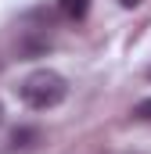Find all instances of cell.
I'll use <instances>...</instances> for the list:
<instances>
[{
    "label": "cell",
    "instance_id": "1",
    "mask_svg": "<svg viewBox=\"0 0 151 154\" xmlns=\"http://www.w3.org/2000/svg\"><path fill=\"white\" fill-rule=\"evenodd\" d=\"M65 93H69V82L58 75L54 68H40L33 75H25L22 86H18L22 104L33 108V111H50V108H58V104L65 100Z\"/></svg>",
    "mask_w": 151,
    "mask_h": 154
},
{
    "label": "cell",
    "instance_id": "2",
    "mask_svg": "<svg viewBox=\"0 0 151 154\" xmlns=\"http://www.w3.org/2000/svg\"><path fill=\"white\" fill-rule=\"evenodd\" d=\"M90 11V0H58V14L65 22H83Z\"/></svg>",
    "mask_w": 151,
    "mask_h": 154
},
{
    "label": "cell",
    "instance_id": "3",
    "mask_svg": "<svg viewBox=\"0 0 151 154\" xmlns=\"http://www.w3.org/2000/svg\"><path fill=\"white\" fill-rule=\"evenodd\" d=\"M36 140H40V129H14L7 143H11V151H29Z\"/></svg>",
    "mask_w": 151,
    "mask_h": 154
},
{
    "label": "cell",
    "instance_id": "4",
    "mask_svg": "<svg viewBox=\"0 0 151 154\" xmlns=\"http://www.w3.org/2000/svg\"><path fill=\"white\" fill-rule=\"evenodd\" d=\"M133 118H137V122H151V97L140 100V104L133 108Z\"/></svg>",
    "mask_w": 151,
    "mask_h": 154
},
{
    "label": "cell",
    "instance_id": "5",
    "mask_svg": "<svg viewBox=\"0 0 151 154\" xmlns=\"http://www.w3.org/2000/svg\"><path fill=\"white\" fill-rule=\"evenodd\" d=\"M119 4H122V7H137L140 0H119Z\"/></svg>",
    "mask_w": 151,
    "mask_h": 154
},
{
    "label": "cell",
    "instance_id": "6",
    "mask_svg": "<svg viewBox=\"0 0 151 154\" xmlns=\"http://www.w3.org/2000/svg\"><path fill=\"white\" fill-rule=\"evenodd\" d=\"M0 125H4V104H0Z\"/></svg>",
    "mask_w": 151,
    "mask_h": 154
},
{
    "label": "cell",
    "instance_id": "7",
    "mask_svg": "<svg viewBox=\"0 0 151 154\" xmlns=\"http://www.w3.org/2000/svg\"><path fill=\"white\" fill-rule=\"evenodd\" d=\"M148 79H151V65H148Z\"/></svg>",
    "mask_w": 151,
    "mask_h": 154
}]
</instances>
